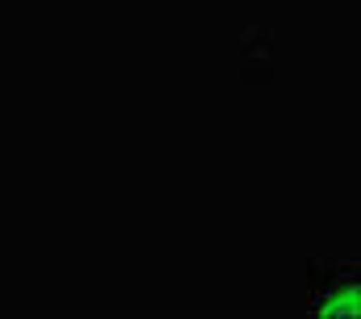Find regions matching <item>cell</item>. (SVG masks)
Wrapping results in <instances>:
<instances>
[{"mask_svg": "<svg viewBox=\"0 0 361 319\" xmlns=\"http://www.w3.org/2000/svg\"><path fill=\"white\" fill-rule=\"evenodd\" d=\"M312 311H320V315H353L357 311V265L332 270V274H324V282L316 278Z\"/></svg>", "mask_w": 361, "mask_h": 319, "instance_id": "6da1fadb", "label": "cell"}]
</instances>
